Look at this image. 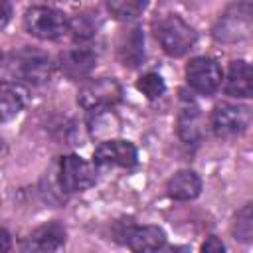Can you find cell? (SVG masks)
Masks as SVG:
<instances>
[{
  "label": "cell",
  "instance_id": "1",
  "mask_svg": "<svg viewBox=\"0 0 253 253\" xmlns=\"http://www.w3.org/2000/svg\"><path fill=\"white\" fill-rule=\"evenodd\" d=\"M4 75L6 79L10 75L16 81L40 85L47 81L51 75V59L47 53L40 49H32V47L18 49L4 59Z\"/></svg>",
  "mask_w": 253,
  "mask_h": 253
},
{
  "label": "cell",
  "instance_id": "2",
  "mask_svg": "<svg viewBox=\"0 0 253 253\" xmlns=\"http://www.w3.org/2000/svg\"><path fill=\"white\" fill-rule=\"evenodd\" d=\"M156 38L162 49L172 57H180L188 53L196 45V40H198L194 28L186 24L178 14H166L158 20Z\"/></svg>",
  "mask_w": 253,
  "mask_h": 253
},
{
  "label": "cell",
  "instance_id": "3",
  "mask_svg": "<svg viewBox=\"0 0 253 253\" xmlns=\"http://www.w3.org/2000/svg\"><path fill=\"white\" fill-rule=\"evenodd\" d=\"M26 30L40 40H59L69 32L65 14L51 6H32L24 16Z\"/></svg>",
  "mask_w": 253,
  "mask_h": 253
},
{
  "label": "cell",
  "instance_id": "4",
  "mask_svg": "<svg viewBox=\"0 0 253 253\" xmlns=\"http://www.w3.org/2000/svg\"><path fill=\"white\" fill-rule=\"evenodd\" d=\"M121 95H123V89L117 83V79L99 77V79L87 81L81 87V91L77 95V101L87 111H103V109H109V107L117 105L121 101Z\"/></svg>",
  "mask_w": 253,
  "mask_h": 253
},
{
  "label": "cell",
  "instance_id": "5",
  "mask_svg": "<svg viewBox=\"0 0 253 253\" xmlns=\"http://www.w3.org/2000/svg\"><path fill=\"white\" fill-rule=\"evenodd\" d=\"M249 36H253V6H231L219 20L215 28V38L219 42H239Z\"/></svg>",
  "mask_w": 253,
  "mask_h": 253
},
{
  "label": "cell",
  "instance_id": "6",
  "mask_svg": "<svg viewBox=\"0 0 253 253\" xmlns=\"http://www.w3.org/2000/svg\"><path fill=\"white\" fill-rule=\"evenodd\" d=\"M249 121H251V115L247 107L221 103L211 113V130L219 138H233L245 132V128L249 126Z\"/></svg>",
  "mask_w": 253,
  "mask_h": 253
},
{
  "label": "cell",
  "instance_id": "7",
  "mask_svg": "<svg viewBox=\"0 0 253 253\" xmlns=\"http://www.w3.org/2000/svg\"><path fill=\"white\" fill-rule=\"evenodd\" d=\"M186 79L194 91L202 95H211L219 89L223 71L219 63L211 57H194L186 65Z\"/></svg>",
  "mask_w": 253,
  "mask_h": 253
},
{
  "label": "cell",
  "instance_id": "8",
  "mask_svg": "<svg viewBox=\"0 0 253 253\" xmlns=\"http://www.w3.org/2000/svg\"><path fill=\"white\" fill-rule=\"evenodd\" d=\"M95 184V172L89 162L75 154H67L59 160V186L65 192H81Z\"/></svg>",
  "mask_w": 253,
  "mask_h": 253
},
{
  "label": "cell",
  "instance_id": "9",
  "mask_svg": "<svg viewBox=\"0 0 253 253\" xmlns=\"http://www.w3.org/2000/svg\"><path fill=\"white\" fill-rule=\"evenodd\" d=\"M65 243V227L59 221H47L36 227L22 241V253H55Z\"/></svg>",
  "mask_w": 253,
  "mask_h": 253
},
{
  "label": "cell",
  "instance_id": "10",
  "mask_svg": "<svg viewBox=\"0 0 253 253\" xmlns=\"http://www.w3.org/2000/svg\"><path fill=\"white\" fill-rule=\"evenodd\" d=\"M93 160L99 166H123V168H130L136 164V148L128 142V140H107L101 142L95 152H93Z\"/></svg>",
  "mask_w": 253,
  "mask_h": 253
},
{
  "label": "cell",
  "instance_id": "11",
  "mask_svg": "<svg viewBox=\"0 0 253 253\" xmlns=\"http://www.w3.org/2000/svg\"><path fill=\"white\" fill-rule=\"evenodd\" d=\"M166 235L158 225L130 227L125 235V243L132 253H158L164 247Z\"/></svg>",
  "mask_w": 253,
  "mask_h": 253
},
{
  "label": "cell",
  "instance_id": "12",
  "mask_svg": "<svg viewBox=\"0 0 253 253\" xmlns=\"http://www.w3.org/2000/svg\"><path fill=\"white\" fill-rule=\"evenodd\" d=\"M95 61H97V55L91 49L75 47L59 55V69L69 79H81L91 73V69L95 67Z\"/></svg>",
  "mask_w": 253,
  "mask_h": 253
},
{
  "label": "cell",
  "instance_id": "13",
  "mask_svg": "<svg viewBox=\"0 0 253 253\" xmlns=\"http://www.w3.org/2000/svg\"><path fill=\"white\" fill-rule=\"evenodd\" d=\"M225 93L231 97H253V67L241 59L231 61L225 79Z\"/></svg>",
  "mask_w": 253,
  "mask_h": 253
},
{
  "label": "cell",
  "instance_id": "14",
  "mask_svg": "<svg viewBox=\"0 0 253 253\" xmlns=\"http://www.w3.org/2000/svg\"><path fill=\"white\" fill-rule=\"evenodd\" d=\"M166 190H168V196L174 200H180V202L194 200L202 192V180L192 170H180L168 180Z\"/></svg>",
  "mask_w": 253,
  "mask_h": 253
},
{
  "label": "cell",
  "instance_id": "15",
  "mask_svg": "<svg viewBox=\"0 0 253 253\" xmlns=\"http://www.w3.org/2000/svg\"><path fill=\"white\" fill-rule=\"evenodd\" d=\"M119 57L125 65L136 67L144 59V36L140 28H130L126 34H123L119 43Z\"/></svg>",
  "mask_w": 253,
  "mask_h": 253
},
{
  "label": "cell",
  "instance_id": "16",
  "mask_svg": "<svg viewBox=\"0 0 253 253\" xmlns=\"http://www.w3.org/2000/svg\"><path fill=\"white\" fill-rule=\"evenodd\" d=\"M0 101H2V119L8 121L14 115H18L22 111V107L26 105V91L18 85V83H10V81H2L0 87Z\"/></svg>",
  "mask_w": 253,
  "mask_h": 253
},
{
  "label": "cell",
  "instance_id": "17",
  "mask_svg": "<svg viewBox=\"0 0 253 253\" xmlns=\"http://www.w3.org/2000/svg\"><path fill=\"white\" fill-rule=\"evenodd\" d=\"M233 237L241 243H253V202L245 204L233 217Z\"/></svg>",
  "mask_w": 253,
  "mask_h": 253
},
{
  "label": "cell",
  "instance_id": "18",
  "mask_svg": "<svg viewBox=\"0 0 253 253\" xmlns=\"http://www.w3.org/2000/svg\"><path fill=\"white\" fill-rule=\"evenodd\" d=\"M180 136L186 142H194L200 136V113L198 109H184L180 115Z\"/></svg>",
  "mask_w": 253,
  "mask_h": 253
},
{
  "label": "cell",
  "instance_id": "19",
  "mask_svg": "<svg viewBox=\"0 0 253 253\" xmlns=\"http://www.w3.org/2000/svg\"><path fill=\"white\" fill-rule=\"evenodd\" d=\"M144 2H134V0H115V2H109L107 4V8H109V12L115 16V18H119V20H132V18H136L142 10H144Z\"/></svg>",
  "mask_w": 253,
  "mask_h": 253
},
{
  "label": "cell",
  "instance_id": "20",
  "mask_svg": "<svg viewBox=\"0 0 253 253\" xmlns=\"http://www.w3.org/2000/svg\"><path fill=\"white\" fill-rule=\"evenodd\" d=\"M138 91H142V95H146L148 99H156L160 97L164 91H166V85H164V79L158 75V73H146L138 79L136 83Z\"/></svg>",
  "mask_w": 253,
  "mask_h": 253
},
{
  "label": "cell",
  "instance_id": "21",
  "mask_svg": "<svg viewBox=\"0 0 253 253\" xmlns=\"http://www.w3.org/2000/svg\"><path fill=\"white\" fill-rule=\"evenodd\" d=\"M69 30L73 32V38L85 40V38H91V36H93L95 26L89 22V16H87V14H77V16L69 22Z\"/></svg>",
  "mask_w": 253,
  "mask_h": 253
},
{
  "label": "cell",
  "instance_id": "22",
  "mask_svg": "<svg viewBox=\"0 0 253 253\" xmlns=\"http://www.w3.org/2000/svg\"><path fill=\"white\" fill-rule=\"evenodd\" d=\"M202 253H225V247L215 235H210L202 245Z\"/></svg>",
  "mask_w": 253,
  "mask_h": 253
},
{
  "label": "cell",
  "instance_id": "23",
  "mask_svg": "<svg viewBox=\"0 0 253 253\" xmlns=\"http://www.w3.org/2000/svg\"><path fill=\"white\" fill-rule=\"evenodd\" d=\"M2 20H0V26H6V22H8V18H10V4L8 2H2Z\"/></svg>",
  "mask_w": 253,
  "mask_h": 253
},
{
  "label": "cell",
  "instance_id": "24",
  "mask_svg": "<svg viewBox=\"0 0 253 253\" xmlns=\"http://www.w3.org/2000/svg\"><path fill=\"white\" fill-rule=\"evenodd\" d=\"M158 253H190L188 247H182V245H176V247H168L164 251H158Z\"/></svg>",
  "mask_w": 253,
  "mask_h": 253
},
{
  "label": "cell",
  "instance_id": "25",
  "mask_svg": "<svg viewBox=\"0 0 253 253\" xmlns=\"http://www.w3.org/2000/svg\"><path fill=\"white\" fill-rule=\"evenodd\" d=\"M2 241H4V253H8V247H10V235H8V231L2 233Z\"/></svg>",
  "mask_w": 253,
  "mask_h": 253
}]
</instances>
